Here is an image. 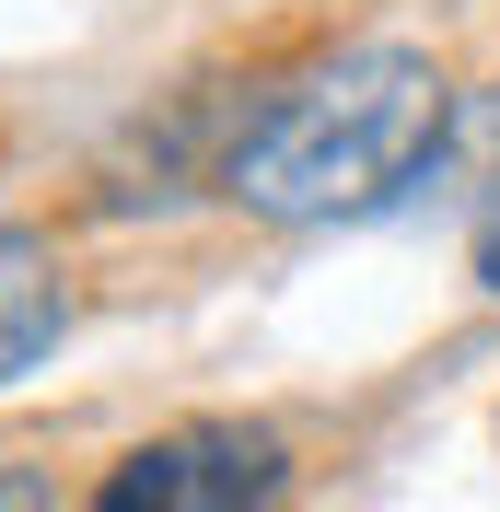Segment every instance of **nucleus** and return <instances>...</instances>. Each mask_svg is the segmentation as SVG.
Returning <instances> with one entry per match:
<instances>
[{
    "mask_svg": "<svg viewBox=\"0 0 500 512\" xmlns=\"http://www.w3.org/2000/svg\"><path fill=\"white\" fill-rule=\"evenodd\" d=\"M280 489H291L280 431H256V419H187V431L117 454V478L94 501L105 512H245V501H280Z\"/></svg>",
    "mask_w": 500,
    "mask_h": 512,
    "instance_id": "nucleus-2",
    "label": "nucleus"
},
{
    "mask_svg": "<svg viewBox=\"0 0 500 512\" xmlns=\"http://www.w3.org/2000/svg\"><path fill=\"white\" fill-rule=\"evenodd\" d=\"M477 280L500 291V175H489V210H477Z\"/></svg>",
    "mask_w": 500,
    "mask_h": 512,
    "instance_id": "nucleus-4",
    "label": "nucleus"
},
{
    "mask_svg": "<svg viewBox=\"0 0 500 512\" xmlns=\"http://www.w3.org/2000/svg\"><path fill=\"white\" fill-rule=\"evenodd\" d=\"M70 326V280H59V245L24 222H0V384L35 373Z\"/></svg>",
    "mask_w": 500,
    "mask_h": 512,
    "instance_id": "nucleus-3",
    "label": "nucleus"
},
{
    "mask_svg": "<svg viewBox=\"0 0 500 512\" xmlns=\"http://www.w3.org/2000/svg\"><path fill=\"white\" fill-rule=\"evenodd\" d=\"M454 94H442L431 47L407 35H361L338 59H314L280 105H256L221 152V198L256 210V222H349V210H384V198L442 152Z\"/></svg>",
    "mask_w": 500,
    "mask_h": 512,
    "instance_id": "nucleus-1",
    "label": "nucleus"
}]
</instances>
